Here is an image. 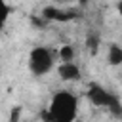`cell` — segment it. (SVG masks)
Wrapping results in <instances>:
<instances>
[{
  "label": "cell",
  "instance_id": "1",
  "mask_svg": "<svg viewBox=\"0 0 122 122\" xmlns=\"http://www.w3.org/2000/svg\"><path fill=\"white\" fill-rule=\"evenodd\" d=\"M78 112V99L67 90L57 92L48 107V120L50 122H74Z\"/></svg>",
  "mask_w": 122,
  "mask_h": 122
},
{
  "label": "cell",
  "instance_id": "2",
  "mask_svg": "<svg viewBox=\"0 0 122 122\" xmlns=\"http://www.w3.org/2000/svg\"><path fill=\"white\" fill-rule=\"evenodd\" d=\"M53 67V55L46 46H36L29 53V71L34 76L48 74Z\"/></svg>",
  "mask_w": 122,
  "mask_h": 122
},
{
  "label": "cell",
  "instance_id": "3",
  "mask_svg": "<svg viewBox=\"0 0 122 122\" xmlns=\"http://www.w3.org/2000/svg\"><path fill=\"white\" fill-rule=\"evenodd\" d=\"M90 99L95 103V105H99V107H109V109H112V111H116L118 112V103H116V99L114 97H111L103 88H99V86H92L90 88Z\"/></svg>",
  "mask_w": 122,
  "mask_h": 122
},
{
  "label": "cell",
  "instance_id": "4",
  "mask_svg": "<svg viewBox=\"0 0 122 122\" xmlns=\"http://www.w3.org/2000/svg\"><path fill=\"white\" fill-rule=\"evenodd\" d=\"M59 74L63 80H74L80 76V69L72 63V61H63L61 67H59Z\"/></svg>",
  "mask_w": 122,
  "mask_h": 122
},
{
  "label": "cell",
  "instance_id": "5",
  "mask_svg": "<svg viewBox=\"0 0 122 122\" xmlns=\"http://www.w3.org/2000/svg\"><path fill=\"white\" fill-rule=\"evenodd\" d=\"M107 61L109 65L116 67V65H122V48L118 44H111L109 50H107Z\"/></svg>",
  "mask_w": 122,
  "mask_h": 122
},
{
  "label": "cell",
  "instance_id": "6",
  "mask_svg": "<svg viewBox=\"0 0 122 122\" xmlns=\"http://www.w3.org/2000/svg\"><path fill=\"white\" fill-rule=\"evenodd\" d=\"M10 6H8V2L6 0H0V29L6 25V21H8V17H10Z\"/></svg>",
  "mask_w": 122,
  "mask_h": 122
},
{
  "label": "cell",
  "instance_id": "7",
  "mask_svg": "<svg viewBox=\"0 0 122 122\" xmlns=\"http://www.w3.org/2000/svg\"><path fill=\"white\" fill-rule=\"evenodd\" d=\"M118 11H120V15H122V0H120V4H118Z\"/></svg>",
  "mask_w": 122,
  "mask_h": 122
}]
</instances>
